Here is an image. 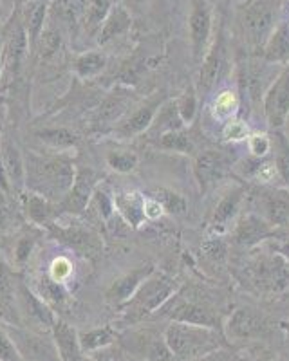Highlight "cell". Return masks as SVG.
Wrapping results in <instances>:
<instances>
[{"instance_id": "obj_1", "label": "cell", "mask_w": 289, "mask_h": 361, "mask_svg": "<svg viewBox=\"0 0 289 361\" xmlns=\"http://www.w3.org/2000/svg\"><path fill=\"white\" fill-rule=\"evenodd\" d=\"M284 18V0H242L237 24L250 53L260 54Z\"/></svg>"}, {"instance_id": "obj_2", "label": "cell", "mask_w": 289, "mask_h": 361, "mask_svg": "<svg viewBox=\"0 0 289 361\" xmlns=\"http://www.w3.org/2000/svg\"><path fill=\"white\" fill-rule=\"evenodd\" d=\"M76 179V169L66 157H35L25 161V186L46 199L62 201Z\"/></svg>"}, {"instance_id": "obj_3", "label": "cell", "mask_w": 289, "mask_h": 361, "mask_svg": "<svg viewBox=\"0 0 289 361\" xmlns=\"http://www.w3.org/2000/svg\"><path fill=\"white\" fill-rule=\"evenodd\" d=\"M163 338L168 345L173 360L178 361H194L208 353L230 347L221 331L201 327V325L179 324V322H170L163 333Z\"/></svg>"}, {"instance_id": "obj_4", "label": "cell", "mask_w": 289, "mask_h": 361, "mask_svg": "<svg viewBox=\"0 0 289 361\" xmlns=\"http://www.w3.org/2000/svg\"><path fill=\"white\" fill-rule=\"evenodd\" d=\"M179 291V283L161 271H154L141 283L133 298L121 305V324L136 325L156 314Z\"/></svg>"}, {"instance_id": "obj_5", "label": "cell", "mask_w": 289, "mask_h": 361, "mask_svg": "<svg viewBox=\"0 0 289 361\" xmlns=\"http://www.w3.org/2000/svg\"><path fill=\"white\" fill-rule=\"evenodd\" d=\"M199 76L195 89H197L199 98H208L214 87L219 83L223 74L228 71V35L226 22L221 18L217 29H214V38L208 47L207 54L199 63Z\"/></svg>"}, {"instance_id": "obj_6", "label": "cell", "mask_w": 289, "mask_h": 361, "mask_svg": "<svg viewBox=\"0 0 289 361\" xmlns=\"http://www.w3.org/2000/svg\"><path fill=\"white\" fill-rule=\"evenodd\" d=\"M235 164L237 157L221 148H204L195 154L192 170H194L195 183H197L202 197H207L208 193L214 192L221 180L230 177Z\"/></svg>"}, {"instance_id": "obj_7", "label": "cell", "mask_w": 289, "mask_h": 361, "mask_svg": "<svg viewBox=\"0 0 289 361\" xmlns=\"http://www.w3.org/2000/svg\"><path fill=\"white\" fill-rule=\"evenodd\" d=\"M154 316H161L168 322H179V324L201 325V327H210L215 331H223V322L221 316L215 312L214 307H210L204 302H197L194 298L183 296L181 293H176L172 298L163 305Z\"/></svg>"}, {"instance_id": "obj_8", "label": "cell", "mask_w": 289, "mask_h": 361, "mask_svg": "<svg viewBox=\"0 0 289 361\" xmlns=\"http://www.w3.org/2000/svg\"><path fill=\"white\" fill-rule=\"evenodd\" d=\"M262 111L269 130H284L289 119V63H285L264 92Z\"/></svg>"}, {"instance_id": "obj_9", "label": "cell", "mask_w": 289, "mask_h": 361, "mask_svg": "<svg viewBox=\"0 0 289 361\" xmlns=\"http://www.w3.org/2000/svg\"><path fill=\"white\" fill-rule=\"evenodd\" d=\"M188 35H190L194 62L201 63L214 38V9L208 0H192Z\"/></svg>"}, {"instance_id": "obj_10", "label": "cell", "mask_w": 289, "mask_h": 361, "mask_svg": "<svg viewBox=\"0 0 289 361\" xmlns=\"http://www.w3.org/2000/svg\"><path fill=\"white\" fill-rule=\"evenodd\" d=\"M223 331L228 343L259 340L268 333V320L257 309L242 305L231 312L230 318L223 324Z\"/></svg>"}, {"instance_id": "obj_11", "label": "cell", "mask_w": 289, "mask_h": 361, "mask_svg": "<svg viewBox=\"0 0 289 361\" xmlns=\"http://www.w3.org/2000/svg\"><path fill=\"white\" fill-rule=\"evenodd\" d=\"M253 199L262 217L278 230L289 228V188L262 185L253 192Z\"/></svg>"}, {"instance_id": "obj_12", "label": "cell", "mask_w": 289, "mask_h": 361, "mask_svg": "<svg viewBox=\"0 0 289 361\" xmlns=\"http://www.w3.org/2000/svg\"><path fill=\"white\" fill-rule=\"evenodd\" d=\"M284 235V230H278L273 224H269L264 217L257 212H248V214L240 215L233 228V244L242 250H252L257 247L260 243L269 240V238H277Z\"/></svg>"}, {"instance_id": "obj_13", "label": "cell", "mask_w": 289, "mask_h": 361, "mask_svg": "<svg viewBox=\"0 0 289 361\" xmlns=\"http://www.w3.org/2000/svg\"><path fill=\"white\" fill-rule=\"evenodd\" d=\"M24 361H60L53 338L20 327L6 329Z\"/></svg>"}, {"instance_id": "obj_14", "label": "cell", "mask_w": 289, "mask_h": 361, "mask_svg": "<svg viewBox=\"0 0 289 361\" xmlns=\"http://www.w3.org/2000/svg\"><path fill=\"white\" fill-rule=\"evenodd\" d=\"M166 99L170 98L165 90H157V92H154V94H150L149 98L144 99L143 103H140L133 111V114H128L121 121L120 127L116 128V134L120 135V140H130V137H136V135L149 132L157 111L161 109V105Z\"/></svg>"}, {"instance_id": "obj_15", "label": "cell", "mask_w": 289, "mask_h": 361, "mask_svg": "<svg viewBox=\"0 0 289 361\" xmlns=\"http://www.w3.org/2000/svg\"><path fill=\"white\" fill-rule=\"evenodd\" d=\"M15 298H17L22 316L29 324L40 327V331H44V333L53 331L54 324H56V316H54L51 305L40 295H35L25 283H17Z\"/></svg>"}, {"instance_id": "obj_16", "label": "cell", "mask_w": 289, "mask_h": 361, "mask_svg": "<svg viewBox=\"0 0 289 361\" xmlns=\"http://www.w3.org/2000/svg\"><path fill=\"white\" fill-rule=\"evenodd\" d=\"M246 192H248L246 186L237 185L228 190L223 197L219 199L217 206L214 208V214H211L210 224H208V233L211 237H223L231 222L237 221V217L240 215L244 199H246Z\"/></svg>"}, {"instance_id": "obj_17", "label": "cell", "mask_w": 289, "mask_h": 361, "mask_svg": "<svg viewBox=\"0 0 289 361\" xmlns=\"http://www.w3.org/2000/svg\"><path fill=\"white\" fill-rule=\"evenodd\" d=\"M123 345L130 353H134L144 361L173 360L163 334H156L152 331H140V333L128 334L127 340H123Z\"/></svg>"}, {"instance_id": "obj_18", "label": "cell", "mask_w": 289, "mask_h": 361, "mask_svg": "<svg viewBox=\"0 0 289 361\" xmlns=\"http://www.w3.org/2000/svg\"><path fill=\"white\" fill-rule=\"evenodd\" d=\"M92 193H94V172L89 169H80L76 170L75 183L66 197L60 201V206L67 214L78 215L87 208Z\"/></svg>"}, {"instance_id": "obj_19", "label": "cell", "mask_w": 289, "mask_h": 361, "mask_svg": "<svg viewBox=\"0 0 289 361\" xmlns=\"http://www.w3.org/2000/svg\"><path fill=\"white\" fill-rule=\"evenodd\" d=\"M154 271H156V267L147 264V266H140L136 267V269L130 271V273H127V275L120 276V279L116 280L111 288H109L107 300L111 304L120 305L121 307L125 302H128V300L133 298V295L137 291V288L152 275Z\"/></svg>"}, {"instance_id": "obj_20", "label": "cell", "mask_w": 289, "mask_h": 361, "mask_svg": "<svg viewBox=\"0 0 289 361\" xmlns=\"http://www.w3.org/2000/svg\"><path fill=\"white\" fill-rule=\"evenodd\" d=\"M51 338L54 341V347L58 350L60 361H83V349L80 345V336L76 329L63 320H56Z\"/></svg>"}, {"instance_id": "obj_21", "label": "cell", "mask_w": 289, "mask_h": 361, "mask_svg": "<svg viewBox=\"0 0 289 361\" xmlns=\"http://www.w3.org/2000/svg\"><path fill=\"white\" fill-rule=\"evenodd\" d=\"M0 157H2V163L6 166V172H8L11 190L15 188L17 192H22L25 188V161L17 145L11 143L9 140L2 141L0 143Z\"/></svg>"}, {"instance_id": "obj_22", "label": "cell", "mask_w": 289, "mask_h": 361, "mask_svg": "<svg viewBox=\"0 0 289 361\" xmlns=\"http://www.w3.org/2000/svg\"><path fill=\"white\" fill-rule=\"evenodd\" d=\"M260 56L266 63H289V22L288 17L282 18L277 29L273 31L269 40L266 42Z\"/></svg>"}, {"instance_id": "obj_23", "label": "cell", "mask_w": 289, "mask_h": 361, "mask_svg": "<svg viewBox=\"0 0 289 361\" xmlns=\"http://www.w3.org/2000/svg\"><path fill=\"white\" fill-rule=\"evenodd\" d=\"M130 25H133V17L127 11V8L121 4L114 6L107 15V18H105L104 24H102V27H99L98 44L105 45L111 40H114L116 37H121V35H125L130 29Z\"/></svg>"}, {"instance_id": "obj_24", "label": "cell", "mask_w": 289, "mask_h": 361, "mask_svg": "<svg viewBox=\"0 0 289 361\" xmlns=\"http://www.w3.org/2000/svg\"><path fill=\"white\" fill-rule=\"evenodd\" d=\"M179 128H186V125L181 119V116H179L176 99H166L161 105V109L157 111L154 123L150 125L147 134H150L152 137H159V135L166 134V132L179 130Z\"/></svg>"}, {"instance_id": "obj_25", "label": "cell", "mask_w": 289, "mask_h": 361, "mask_svg": "<svg viewBox=\"0 0 289 361\" xmlns=\"http://www.w3.org/2000/svg\"><path fill=\"white\" fill-rule=\"evenodd\" d=\"M156 147L166 150V152L183 154V156H192L197 154V147H195L194 137L186 128H179V130L166 132V134L156 137Z\"/></svg>"}, {"instance_id": "obj_26", "label": "cell", "mask_w": 289, "mask_h": 361, "mask_svg": "<svg viewBox=\"0 0 289 361\" xmlns=\"http://www.w3.org/2000/svg\"><path fill=\"white\" fill-rule=\"evenodd\" d=\"M47 15V2L46 0H33L29 2L24 13V25L25 33H27V40L31 47H37V42L40 38L42 31H44V22H46Z\"/></svg>"}, {"instance_id": "obj_27", "label": "cell", "mask_w": 289, "mask_h": 361, "mask_svg": "<svg viewBox=\"0 0 289 361\" xmlns=\"http://www.w3.org/2000/svg\"><path fill=\"white\" fill-rule=\"evenodd\" d=\"M271 154L273 166L282 185L289 188V137L284 130L271 132Z\"/></svg>"}, {"instance_id": "obj_28", "label": "cell", "mask_w": 289, "mask_h": 361, "mask_svg": "<svg viewBox=\"0 0 289 361\" xmlns=\"http://www.w3.org/2000/svg\"><path fill=\"white\" fill-rule=\"evenodd\" d=\"M116 209L120 212L121 217L128 222L130 226L137 228L141 222L144 221V199L141 197L140 193L130 192V193H121L114 201Z\"/></svg>"}, {"instance_id": "obj_29", "label": "cell", "mask_w": 289, "mask_h": 361, "mask_svg": "<svg viewBox=\"0 0 289 361\" xmlns=\"http://www.w3.org/2000/svg\"><path fill=\"white\" fill-rule=\"evenodd\" d=\"M239 107H240V96L237 94L235 90L224 89L214 98V102H211L210 105V111H211V116H214V119H217V121H221V123H226V121H230V119L237 118Z\"/></svg>"}, {"instance_id": "obj_30", "label": "cell", "mask_w": 289, "mask_h": 361, "mask_svg": "<svg viewBox=\"0 0 289 361\" xmlns=\"http://www.w3.org/2000/svg\"><path fill=\"white\" fill-rule=\"evenodd\" d=\"M29 49L27 33L22 24H17V27L13 29V33L9 35L8 45H6V58H8V66L11 67L13 73H18L24 60L25 53Z\"/></svg>"}, {"instance_id": "obj_31", "label": "cell", "mask_w": 289, "mask_h": 361, "mask_svg": "<svg viewBox=\"0 0 289 361\" xmlns=\"http://www.w3.org/2000/svg\"><path fill=\"white\" fill-rule=\"evenodd\" d=\"M78 336H80V345H82V349L85 354H91L99 349H105V347H109V345H112L116 340H118V333H116L111 325L91 329V331L78 334Z\"/></svg>"}, {"instance_id": "obj_32", "label": "cell", "mask_w": 289, "mask_h": 361, "mask_svg": "<svg viewBox=\"0 0 289 361\" xmlns=\"http://www.w3.org/2000/svg\"><path fill=\"white\" fill-rule=\"evenodd\" d=\"M27 217L37 224H47L53 219V204L49 199L42 197L38 193H31L25 201Z\"/></svg>"}, {"instance_id": "obj_33", "label": "cell", "mask_w": 289, "mask_h": 361, "mask_svg": "<svg viewBox=\"0 0 289 361\" xmlns=\"http://www.w3.org/2000/svg\"><path fill=\"white\" fill-rule=\"evenodd\" d=\"M199 103H201V98H199L195 85L186 87V89L183 90V94L176 99L179 116H181V119L185 121V125H190L195 119V116H197L199 112Z\"/></svg>"}, {"instance_id": "obj_34", "label": "cell", "mask_w": 289, "mask_h": 361, "mask_svg": "<svg viewBox=\"0 0 289 361\" xmlns=\"http://www.w3.org/2000/svg\"><path fill=\"white\" fill-rule=\"evenodd\" d=\"M37 137L53 148H73L78 145V135L67 128H46L37 132Z\"/></svg>"}, {"instance_id": "obj_35", "label": "cell", "mask_w": 289, "mask_h": 361, "mask_svg": "<svg viewBox=\"0 0 289 361\" xmlns=\"http://www.w3.org/2000/svg\"><path fill=\"white\" fill-rule=\"evenodd\" d=\"M154 199L163 206V212H165V214L176 215V217H178V215H185L186 209H188L186 199L183 197L181 193L173 192V190L159 188L156 192V197Z\"/></svg>"}, {"instance_id": "obj_36", "label": "cell", "mask_w": 289, "mask_h": 361, "mask_svg": "<svg viewBox=\"0 0 289 361\" xmlns=\"http://www.w3.org/2000/svg\"><path fill=\"white\" fill-rule=\"evenodd\" d=\"M107 66V60L102 53H85L75 62V71L82 78H92L98 76Z\"/></svg>"}, {"instance_id": "obj_37", "label": "cell", "mask_w": 289, "mask_h": 361, "mask_svg": "<svg viewBox=\"0 0 289 361\" xmlns=\"http://www.w3.org/2000/svg\"><path fill=\"white\" fill-rule=\"evenodd\" d=\"M111 0H89L85 9V24L89 29H98L105 22L107 15L111 13Z\"/></svg>"}, {"instance_id": "obj_38", "label": "cell", "mask_w": 289, "mask_h": 361, "mask_svg": "<svg viewBox=\"0 0 289 361\" xmlns=\"http://www.w3.org/2000/svg\"><path fill=\"white\" fill-rule=\"evenodd\" d=\"M87 4H89V0H56L54 11L66 22H76L85 15Z\"/></svg>"}, {"instance_id": "obj_39", "label": "cell", "mask_w": 289, "mask_h": 361, "mask_svg": "<svg viewBox=\"0 0 289 361\" xmlns=\"http://www.w3.org/2000/svg\"><path fill=\"white\" fill-rule=\"evenodd\" d=\"M140 157L134 152H127V150H120V152H109L107 154V164L112 170L120 173H128L136 170Z\"/></svg>"}, {"instance_id": "obj_40", "label": "cell", "mask_w": 289, "mask_h": 361, "mask_svg": "<svg viewBox=\"0 0 289 361\" xmlns=\"http://www.w3.org/2000/svg\"><path fill=\"white\" fill-rule=\"evenodd\" d=\"M221 134H223V140L228 141V143H239V141L248 140L252 132H250L248 123L244 119L233 118L226 121V123H223Z\"/></svg>"}, {"instance_id": "obj_41", "label": "cell", "mask_w": 289, "mask_h": 361, "mask_svg": "<svg viewBox=\"0 0 289 361\" xmlns=\"http://www.w3.org/2000/svg\"><path fill=\"white\" fill-rule=\"evenodd\" d=\"M246 141H248V150L252 154V157L266 159L271 154V134L253 132V134H250V137Z\"/></svg>"}, {"instance_id": "obj_42", "label": "cell", "mask_w": 289, "mask_h": 361, "mask_svg": "<svg viewBox=\"0 0 289 361\" xmlns=\"http://www.w3.org/2000/svg\"><path fill=\"white\" fill-rule=\"evenodd\" d=\"M202 253L214 264H223L228 259V244L224 243L223 237H210L202 244Z\"/></svg>"}, {"instance_id": "obj_43", "label": "cell", "mask_w": 289, "mask_h": 361, "mask_svg": "<svg viewBox=\"0 0 289 361\" xmlns=\"http://www.w3.org/2000/svg\"><path fill=\"white\" fill-rule=\"evenodd\" d=\"M60 44H62V38L56 29H44L37 42V47L40 49L42 58H49L60 49Z\"/></svg>"}, {"instance_id": "obj_44", "label": "cell", "mask_w": 289, "mask_h": 361, "mask_svg": "<svg viewBox=\"0 0 289 361\" xmlns=\"http://www.w3.org/2000/svg\"><path fill=\"white\" fill-rule=\"evenodd\" d=\"M40 296L46 300L47 304H63L66 291H63L60 282H56V280L44 279L40 282Z\"/></svg>"}, {"instance_id": "obj_45", "label": "cell", "mask_w": 289, "mask_h": 361, "mask_svg": "<svg viewBox=\"0 0 289 361\" xmlns=\"http://www.w3.org/2000/svg\"><path fill=\"white\" fill-rule=\"evenodd\" d=\"M0 361H24L13 340L9 338L8 331L2 327H0Z\"/></svg>"}, {"instance_id": "obj_46", "label": "cell", "mask_w": 289, "mask_h": 361, "mask_svg": "<svg viewBox=\"0 0 289 361\" xmlns=\"http://www.w3.org/2000/svg\"><path fill=\"white\" fill-rule=\"evenodd\" d=\"M17 291V283L13 280L11 273L6 269L4 264H0V295L4 298H13Z\"/></svg>"}, {"instance_id": "obj_47", "label": "cell", "mask_w": 289, "mask_h": 361, "mask_svg": "<svg viewBox=\"0 0 289 361\" xmlns=\"http://www.w3.org/2000/svg\"><path fill=\"white\" fill-rule=\"evenodd\" d=\"M194 361H235V354L231 353L230 347H223V349H217L214 353H208L204 356L197 357Z\"/></svg>"}, {"instance_id": "obj_48", "label": "cell", "mask_w": 289, "mask_h": 361, "mask_svg": "<svg viewBox=\"0 0 289 361\" xmlns=\"http://www.w3.org/2000/svg\"><path fill=\"white\" fill-rule=\"evenodd\" d=\"M70 273V264L66 259H58L53 264V280L56 282H62L63 279H67Z\"/></svg>"}, {"instance_id": "obj_49", "label": "cell", "mask_w": 289, "mask_h": 361, "mask_svg": "<svg viewBox=\"0 0 289 361\" xmlns=\"http://www.w3.org/2000/svg\"><path fill=\"white\" fill-rule=\"evenodd\" d=\"M165 214L163 212V206L156 201L154 197L150 199H144V217L147 219H157L161 217Z\"/></svg>"}, {"instance_id": "obj_50", "label": "cell", "mask_w": 289, "mask_h": 361, "mask_svg": "<svg viewBox=\"0 0 289 361\" xmlns=\"http://www.w3.org/2000/svg\"><path fill=\"white\" fill-rule=\"evenodd\" d=\"M6 195H8V193H4L2 190H0V228L8 226L9 222V204Z\"/></svg>"}, {"instance_id": "obj_51", "label": "cell", "mask_w": 289, "mask_h": 361, "mask_svg": "<svg viewBox=\"0 0 289 361\" xmlns=\"http://www.w3.org/2000/svg\"><path fill=\"white\" fill-rule=\"evenodd\" d=\"M0 190L4 193L11 192V185H9V177L8 172H6L4 163H2V157H0Z\"/></svg>"}, {"instance_id": "obj_52", "label": "cell", "mask_w": 289, "mask_h": 361, "mask_svg": "<svg viewBox=\"0 0 289 361\" xmlns=\"http://www.w3.org/2000/svg\"><path fill=\"white\" fill-rule=\"evenodd\" d=\"M29 251H31V243H29V240H20V244H18V250H17L18 260L27 259Z\"/></svg>"}, {"instance_id": "obj_53", "label": "cell", "mask_w": 289, "mask_h": 361, "mask_svg": "<svg viewBox=\"0 0 289 361\" xmlns=\"http://www.w3.org/2000/svg\"><path fill=\"white\" fill-rule=\"evenodd\" d=\"M277 253L284 259L285 267H289V244H282V246L277 247Z\"/></svg>"}, {"instance_id": "obj_54", "label": "cell", "mask_w": 289, "mask_h": 361, "mask_svg": "<svg viewBox=\"0 0 289 361\" xmlns=\"http://www.w3.org/2000/svg\"><path fill=\"white\" fill-rule=\"evenodd\" d=\"M284 235L289 238V228H288V230H284ZM284 235H282V237H284Z\"/></svg>"}, {"instance_id": "obj_55", "label": "cell", "mask_w": 289, "mask_h": 361, "mask_svg": "<svg viewBox=\"0 0 289 361\" xmlns=\"http://www.w3.org/2000/svg\"><path fill=\"white\" fill-rule=\"evenodd\" d=\"M134 2H141V0H134Z\"/></svg>"}, {"instance_id": "obj_56", "label": "cell", "mask_w": 289, "mask_h": 361, "mask_svg": "<svg viewBox=\"0 0 289 361\" xmlns=\"http://www.w3.org/2000/svg\"><path fill=\"white\" fill-rule=\"evenodd\" d=\"M288 22H289V15H288Z\"/></svg>"}]
</instances>
